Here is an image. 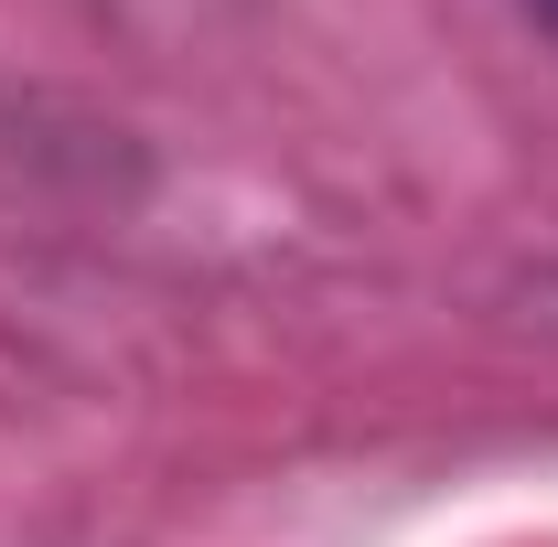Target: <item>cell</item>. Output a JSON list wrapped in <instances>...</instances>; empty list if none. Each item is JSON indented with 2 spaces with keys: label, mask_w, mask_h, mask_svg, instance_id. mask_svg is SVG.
Here are the masks:
<instances>
[{
  "label": "cell",
  "mask_w": 558,
  "mask_h": 547,
  "mask_svg": "<svg viewBox=\"0 0 558 547\" xmlns=\"http://www.w3.org/2000/svg\"><path fill=\"white\" fill-rule=\"evenodd\" d=\"M537 11H548V22H558V0H537Z\"/></svg>",
  "instance_id": "1"
}]
</instances>
